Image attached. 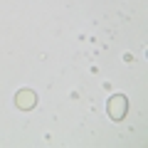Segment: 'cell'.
<instances>
[{
  "label": "cell",
  "mask_w": 148,
  "mask_h": 148,
  "mask_svg": "<svg viewBox=\"0 0 148 148\" xmlns=\"http://www.w3.org/2000/svg\"><path fill=\"white\" fill-rule=\"evenodd\" d=\"M126 111H128V99L126 96L116 94V96L109 99V116L114 119V121H121V119L126 116Z\"/></svg>",
  "instance_id": "1"
},
{
  "label": "cell",
  "mask_w": 148,
  "mask_h": 148,
  "mask_svg": "<svg viewBox=\"0 0 148 148\" xmlns=\"http://www.w3.org/2000/svg\"><path fill=\"white\" fill-rule=\"evenodd\" d=\"M15 104L20 106L22 111L32 109V106L37 104V96H35V91H30V89H20V91L15 94Z\"/></svg>",
  "instance_id": "2"
}]
</instances>
